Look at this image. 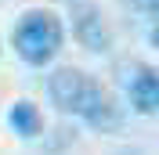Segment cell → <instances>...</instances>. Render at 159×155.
<instances>
[{"instance_id":"6da1fadb","label":"cell","mask_w":159,"mask_h":155,"mask_svg":"<svg viewBox=\"0 0 159 155\" xmlns=\"http://www.w3.org/2000/svg\"><path fill=\"white\" fill-rule=\"evenodd\" d=\"M47 97L61 116H76L101 134H112L123 126V112H119L116 97L105 90V83H98L90 72H83L76 65H61L51 72Z\"/></svg>"},{"instance_id":"7a4b0ae2","label":"cell","mask_w":159,"mask_h":155,"mask_svg":"<svg viewBox=\"0 0 159 155\" xmlns=\"http://www.w3.org/2000/svg\"><path fill=\"white\" fill-rule=\"evenodd\" d=\"M11 47L25 65L43 69L58 58V51L65 47V22L58 11L51 7H29L22 11L15 29H11Z\"/></svg>"},{"instance_id":"3957f363","label":"cell","mask_w":159,"mask_h":155,"mask_svg":"<svg viewBox=\"0 0 159 155\" xmlns=\"http://www.w3.org/2000/svg\"><path fill=\"white\" fill-rule=\"evenodd\" d=\"M127 101L138 116H156L159 112V72L148 65H138L127 79Z\"/></svg>"},{"instance_id":"277c9868","label":"cell","mask_w":159,"mask_h":155,"mask_svg":"<svg viewBox=\"0 0 159 155\" xmlns=\"http://www.w3.org/2000/svg\"><path fill=\"white\" fill-rule=\"evenodd\" d=\"M72 33H76V40H80V47H87V51H94V54H101V51H109V29H105V22H101V15H98V7H80L76 11V18H72Z\"/></svg>"},{"instance_id":"5b68a950","label":"cell","mask_w":159,"mask_h":155,"mask_svg":"<svg viewBox=\"0 0 159 155\" xmlns=\"http://www.w3.org/2000/svg\"><path fill=\"white\" fill-rule=\"evenodd\" d=\"M7 123H11V130H15L18 137H40L43 134V112H40L33 101H25V97L11 105Z\"/></svg>"},{"instance_id":"8992f818","label":"cell","mask_w":159,"mask_h":155,"mask_svg":"<svg viewBox=\"0 0 159 155\" xmlns=\"http://www.w3.org/2000/svg\"><path fill=\"white\" fill-rule=\"evenodd\" d=\"M127 4L138 11H148V15H159V0H127Z\"/></svg>"},{"instance_id":"52a82bcc","label":"cell","mask_w":159,"mask_h":155,"mask_svg":"<svg viewBox=\"0 0 159 155\" xmlns=\"http://www.w3.org/2000/svg\"><path fill=\"white\" fill-rule=\"evenodd\" d=\"M152 43H156V47H159V25H156V33H152Z\"/></svg>"}]
</instances>
